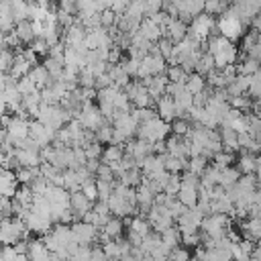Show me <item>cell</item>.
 <instances>
[{
	"label": "cell",
	"mask_w": 261,
	"mask_h": 261,
	"mask_svg": "<svg viewBox=\"0 0 261 261\" xmlns=\"http://www.w3.org/2000/svg\"><path fill=\"white\" fill-rule=\"evenodd\" d=\"M14 33H16V37H18V41L20 43H33L35 41V33H33V22L31 20H22V22H18L16 27H14Z\"/></svg>",
	"instance_id": "10"
},
{
	"label": "cell",
	"mask_w": 261,
	"mask_h": 261,
	"mask_svg": "<svg viewBox=\"0 0 261 261\" xmlns=\"http://www.w3.org/2000/svg\"><path fill=\"white\" fill-rule=\"evenodd\" d=\"M6 135H8V141L12 145H16L18 141L29 139V120H22V118L12 116L10 124L6 126Z\"/></svg>",
	"instance_id": "5"
},
{
	"label": "cell",
	"mask_w": 261,
	"mask_h": 261,
	"mask_svg": "<svg viewBox=\"0 0 261 261\" xmlns=\"http://www.w3.org/2000/svg\"><path fill=\"white\" fill-rule=\"evenodd\" d=\"M186 90L192 94V96H196V94H200V92H204V88H206V82H204V77L200 75V73H192V75H188V80H186Z\"/></svg>",
	"instance_id": "11"
},
{
	"label": "cell",
	"mask_w": 261,
	"mask_h": 261,
	"mask_svg": "<svg viewBox=\"0 0 261 261\" xmlns=\"http://www.w3.org/2000/svg\"><path fill=\"white\" fill-rule=\"evenodd\" d=\"M29 47H31L37 55H45V53H49V45H47V41H45V39H35Z\"/></svg>",
	"instance_id": "19"
},
{
	"label": "cell",
	"mask_w": 261,
	"mask_h": 261,
	"mask_svg": "<svg viewBox=\"0 0 261 261\" xmlns=\"http://www.w3.org/2000/svg\"><path fill=\"white\" fill-rule=\"evenodd\" d=\"M102 232H104L110 241H116V239L120 237V232H122V220H120V218H110V220L104 224Z\"/></svg>",
	"instance_id": "13"
},
{
	"label": "cell",
	"mask_w": 261,
	"mask_h": 261,
	"mask_svg": "<svg viewBox=\"0 0 261 261\" xmlns=\"http://www.w3.org/2000/svg\"><path fill=\"white\" fill-rule=\"evenodd\" d=\"M212 29H214V20H212V16H210V14H200V16H196V18L192 20L188 33L202 41V39H206V37L212 33Z\"/></svg>",
	"instance_id": "4"
},
{
	"label": "cell",
	"mask_w": 261,
	"mask_h": 261,
	"mask_svg": "<svg viewBox=\"0 0 261 261\" xmlns=\"http://www.w3.org/2000/svg\"><path fill=\"white\" fill-rule=\"evenodd\" d=\"M16 159H18V165L27 167V169L39 167L43 163L39 149H16Z\"/></svg>",
	"instance_id": "6"
},
{
	"label": "cell",
	"mask_w": 261,
	"mask_h": 261,
	"mask_svg": "<svg viewBox=\"0 0 261 261\" xmlns=\"http://www.w3.org/2000/svg\"><path fill=\"white\" fill-rule=\"evenodd\" d=\"M2 130H6V128H4V126H2V122H0V133H2Z\"/></svg>",
	"instance_id": "21"
},
{
	"label": "cell",
	"mask_w": 261,
	"mask_h": 261,
	"mask_svg": "<svg viewBox=\"0 0 261 261\" xmlns=\"http://www.w3.org/2000/svg\"><path fill=\"white\" fill-rule=\"evenodd\" d=\"M84 153H86V159H88V161H98V157L102 155V149H100V143L96 141V143H92V145H88V147L84 149Z\"/></svg>",
	"instance_id": "18"
},
{
	"label": "cell",
	"mask_w": 261,
	"mask_h": 261,
	"mask_svg": "<svg viewBox=\"0 0 261 261\" xmlns=\"http://www.w3.org/2000/svg\"><path fill=\"white\" fill-rule=\"evenodd\" d=\"M71 232H73V239L80 247H88L96 237H98V228L94 224H88V222H75L71 226Z\"/></svg>",
	"instance_id": "3"
},
{
	"label": "cell",
	"mask_w": 261,
	"mask_h": 261,
	"mask_svg": "<svg viewBox=\"0 0 261 261\" xmlns=\"http://www.w3.org/2000/svg\"><path fill=\"white\" fill-rule=\"evenodd\" d=\"M157 114H159V118L165 120V122H171V120L177 118V108H175V102H173L171 96L165 94V96L157 102Z\"/></svg>",
	"instance_id": "7"
},
{
	"label": "cell",
	"mask_w": 261,
	"mask_h": 261,
	"mask_svg": "<svg viewBox=\"0 0 261 261\" xmlns=\"http://www.w3.org/2000/svg\"><path fill=\"white\" fill-rule=\"evenodd\" d=\"M16 90L20 92V96H22V98H24V96H31V94H35V92H39V90H37V86H35V82H33L29 75L16 82Z\"/></svg>",
	"instance_id": "15"
},
{
	"label": "cell",
	"mask_w": 261,
	"mask_h": 261,
	"mask_svg": "<svg viewBox=\"0 0 261 261\" xmlns=\"http://www.w3.org/2000/svg\"><path fill=\"white\" fill-rule=\"evenodd\" d=\"M29 259L31 261H51V253L43 239H33L29 247Z\"/></svg>",
	"instance_id": "8"
},
{
	"label": "cell",
	"mask_w": 261,
	"mask_h": 261,
	"mask_svg": "<svg viewBox=\"0 0 261 261\" xmlns=\"http://www.w3.org/2000/svg\"><path fill=\"white\" fill-rule=\"evenodd\" d=\"M4 37H6V33H2V31H0V49L4 47Z\"/></svg>",
	"instance_id": "20"
},
{
	"label": "cell",
	"mask_w": 261,
	"mask_h": 261,
	"mask_svg": "<svg viewBox=\"0 0 261 261\" xmlns=\"http://www.w3.org/2000/svg\"><path fill=\"white\" fill-rule=\"evenodd\" d=\"M16 204H20V206H24V208H31L33 206V202H35V194L31 192V188L29 186H20L18 190H16V196L12 198Z\"/></svg>",
	"instance_id": "12"
},
{
	"label": "cell",
	"mask_w": 261,
	"mask_h": 261,
	"mask_svg": "<svg viewBox=\"0 0 261 261\" xmlns=\"http://www.w3.org/2000/svg\"><path fill=\"white\" fill-rule=\"evenodd\" d=\"M218 31H220V37L226 39V41L239 39L243 35V20H241V16L234 10L224 12L222 18L218 20Z\"/></svg>",
	"instance_id": "2"
},
{
	"label": "cell",
	"mask_w": 261,
	"mask_h": 261,
	"mask_svg": "<svg viewBox=\"0 0 261 261\" xmlns=\"http://www.w3.org/2000/svg\"><path fill=\"white\" fill-rule=\"evenodd\" d=\"M169 130H171V124L169 122H165V120H161L159 116L157 118H153V120H149V122H145V124H139V137H141V141H147V143H163L165 141V137L169 135Z\"/></svg>",
	"instance_id": "1"
},
{
	"label": "cell",
	"mask_w": 261,
	"mask_h": 261,
	"mask_svg": "<svg viewBox=\"0 0 261 261\" xmlns=\"http://www.w3.org/2000/svg\"><path fill=\"white\" fill-rule=\"evenodd\" d=\"M29 77L35 82V86H37V90H39V92H41V90H45L47 86H51V82H53L45 65H35V67L31 69Z\"/></svg>",
	"instance_id": "9"
},
{
	"label": "cell",
	"mask_w": 261,
	"mask_h": 261,
	"mask_svg": "<svg viewBox=\"0 0 261 261\" xmlns=\"http://www.w3.org/2000/svg\"><path fill=\"white\" fill-rule=\"evenodd\" d=\"M10 8H12V18L16 24L22 20H29V4L27 2H20V0L10 2Z\"/></svg>",
	"instance_id": "14"
},
{
	"label": "cell",
	"mask_w": 261,
	"mask_h": 261,
	"mask_svg": "<svg viewBox=\"0 0 261 261\" xmlns=\"http://www.w3.org/2000/svg\"><path fill=\"white\" fill-rule=\"evenodd\" d=\"M171 130H173L175 137H188L192 133V126H190V122L186 118H175L171 122Z\"/></svg>",
	"instance_id": "16"
},
{
	"label": "cell",
	"mask_w": 261,
	"mask_h": 261,
	"mask_svg": "<svg viewBox=\"0 0 261 261\" xmlns=\"http://www.w3.org/2000/svg\"><path fill=\"white\" fill-rule=\"evenodd\" d=\"M80 192H82L90 202H98V186H96V179H90V181L82 184Z\"/></svg>",
	"instance_id": "17"
}]
</instances>
